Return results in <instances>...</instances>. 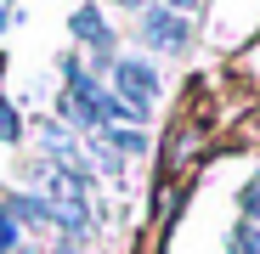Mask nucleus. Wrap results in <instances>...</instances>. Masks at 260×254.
<instances>
[{"mask_svg": "<svg viewBox=\"0 0 260 254\" xmlns=\"http://www.w3.org/2000/svg\"><path fill=\"white\" fill-rule=\"evenodd\" d=\"M113 85H119V107H124L130 119H142L147 102L158 96V79H153L147 62H119V68H113Z\"/></svg>", "mask_w": 260, "mask_h": 254, "instance_id": "nucleus-1", "label": "nucleus"}, {"mask_svg": "<svg viewBox=\"0 0 260 254\" xmlns=\"http://www.w3.org/2000/svg\"><path fill=\"white\" fill-rule=\"evenodd\" d=\"M142 40H147V46H158V51H181V46H187V23H181V12H170V6L142 12Z\"/></svg>", "mask_w": 260, "mask_h": 254, "instance_id": "nucleus-2", "label": "nucleus"}, {"mask_svg": "<svg viewBox=\"0 0 260 254\" xmlns=\"http://www.w3.org/2000/svg\"><path fill=\"white\" fill-rule=\"evenodd\" d=\"M74 34H79V40H96V46H108V23H102L91 6H79V12H74Z\"/></svg>", "mask_w": 260, "mask_h": 254, "instance_id": "nucleus-3", "label": "nucleus"}, {"mask_svg": "<svg viewBox=\"0 0 260 254\" xmlns=\"http://www.w3.org/2000/svg\"><path fill=\"white\" fill-rule=\"evenodd\" d=\"M23 136V119L12 113V102H0V141H17Z\"/></svg>", "mask_w": 260, "mask_h": 254, "instance_id": "nucleus-4", "label": "nucleus"}, {"mask_svg": "<svg viewBox=\"0 0 260 254\" xmlns=\"http://www.w3.org/2000/svg\"><path fill=\"white\" fill-rule=\"evenodd\" d=\"M232 254H260V232L238 226V232H232Z\"/></svg>", "mask_w": 260, "mask_h": 254, "instance_id": "nucleus-5", "label": "nucleus"}, {"mask_svg": "<svg viewBox=\"0 0 260 254\" xmlns=\"http://www.w3.org/2000/svg\"><path fill=\"white\" fill-rule=\"evenodd\" d=\"M12 215H23V221H46V203H34V198H12Z\"/></svg>", "mask_w": 260, "mask_h": 254, "instance_id": "nucleus-6", "label": "nucleus"}, {"mask_svg": "<svg viewBox=\"0 0 260 254\" xmlns=\"http://www.w3.org/2000/svg\"><path fill=\"white\" fill-rule=\"evenodd\" d=\"M17 248V226H12V215H0V254H12Z\"/></svg>", "mask_w": 260, "mask_h": 254, "instance_id": "nucleus-7", "label": "nucleus"}, {"mask_svg": "<svg viewBox=\"0 0 260 254\" xmlns=\"http://www.w3.org/2000/svg\"><path fill=\"white\" fill-rule=\"evenodd\" d=\"M170 6H181V12H187V6H192V0H170Z\"/></svg>", "mask_w": 260, "mask_h": 254, "instance_id": "nucleus-8", "label": "nucleus"}, {"mask_svg": "<svg viewBox=\"0 0 260 254\" xmlns=\"http://www.w3.org/2000/svg\"><path fill=\"white\" fill-rule=\"evenodd\" d=\"M119 6H136V0H119Z\"/></svg>", "mask_w": 260, "mask_h": 254, "instance_id": "nucleus-9", "label": "nucleus"}]
</instances>
